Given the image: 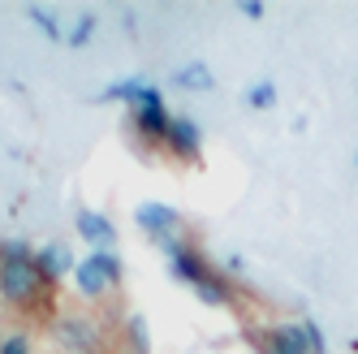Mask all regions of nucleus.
I'll return each instance as SVG.
<instances>
[{"label": "nucleus", "mask_w": 358, "mask_h": 354, "mask_svg": "<svg viewBox=\"0 0 358 354\" xmlns=\"http://www.w3.org/2000/svg\"><path fill=\"white\" fill-rule=\"evenodd\" d=\"M57 337L73 350V354H95L99 350V333H95V324L87 316H69L57 324Z\"/></svg>", "instance_id": "423d86ee"}, {"label": "nucleus", "mask_w": 358, "mask_h": 354, "mask_svg": "<svg viewBox=\"0 0 358 354\" xmlns=\"http://www.w3.org/2000/svg\"><path fill=\"white\" fill-rule=\"evenodd\" d=\"M302 333H306V346H311V354H328V341H324V333H320L315 320H302Z\"/></svg>", "instance_id": "2eb2a0df"}, {"label": "nucleus", "mask_w": 358, "mask_h": 354, "mask_svg": "<svg viewBox=\"0 0 358 354\" xmlns=\"http://www.w3.org/2000/svg\"><path fill=\"white\" fill-rule=\"evenodd\" d=\"M272 99H276V87H272V83H259V87L246 91V104H250V108H268Z\"/></svg>", "instance_id": "4468645a"}, {"label": "nucleus", "mask_w": 358, "mask_h": 354, "mask_svg": "<svg viewBox=\"0 0 358 354\" xmlns=\"http://www.w3.org/2000/svg\"><path fill=\"white\" fill-rule=\"evenodd\" d=\"M216 83V73L208 69V61H190V65H182L173 73V87L177 91H208Z\"/></svg>", "instance_id": "1a4fd4ad"}, {"label": "nucleus", "mask_w": 358, "mask_h": 354, "mask_svg": "<svg viewBox=\"0 0 358 354\" xmlns=\"http://www.w3.org/2000/svg\"><path fill=\"white\" fill-rule=\"evenodd\" d=\"M169 113H164V104H160V91H151L143 104H134V125L147 134V143H164L169 139Z\"/></svg>", "instance_id": "20e7f679"}, {"label": "nucleus", "mask_w": 358, "mask_h": 354, "mask_svg": "<svg viewBox=\"0 0 358 354\" xmlns=\"http://www.w3.org/2000/svg\"><path fill=\"white\" fill-rule=\"evenodd\" d=\"M91 31H95V13H83V17H78V27L69 31V48H87Z\"/></svg>", "instance_id": "ddd939ff"}, {"label": "nucleus", "mask_w": 358, "mask_h": 354, "mask_svg": "<svg viewBox=\"0 0 358 354\" xmlns=\"http://www.w3.org/2000/svg\"><path fill=\"white\" fill-rule=\"evenodd\" d=\"M0 354H35V346L27 333H5L0 337Z\"/></svg>", "instance_id": "f8f14e48"}, {"label": "nucleus", "mask_w": 358, "mask_h": 354, "mask_svg": "<svg viewBox=\"0 0 358 354\" xmlns=\"http://www.w3.org/2000/svg\"><path fill=\"white\" fill-rule=\"evenodd\" d=\"M134 220H138V229L156 242V246H173V242H182L177 234H182V212L169 208V204H138L134 208Z\"/></svg>", "instance_id": "7ed1b4c3"}, {"label": "nucleus", "mask_w": 358, "mask_h": 354, "mask_svg": "<svg viewBox=\"0 0 358 354\" xmlns=\"http://www.w3.org/2000/svg\"><path fill=\"white\" fill-rule=\"evenodd\" d=\"M169 151H177V156H186V160H199V147H203V134H199V125L190 117H173L169 121Z\"/></svg>", "instance_id": "6e6552de"}, {"label": "nucleus", "mask_w": 358, "mask_h": 354, "mask_svg": "<svg viewBox=\"0 0 358 354\" xmlns=\"http://www.w3.org/2000/svg\"><path fill=\"white\" fill-rule=\"evenodd\" d=\"M78 238H87L95 250H113L117 246V229H113V220H104L99 212H87V208H78Z\"/></svg>", "instance_id": "0eeeda50"}, {"label": "nucleus", "mask_w": 358, "mask_h": 354, "mask_svg": "<svg viewBox=\"0 0 358 354\" xmlns=\"http://www.w3.org/2000/svg\"><path fill=\"white\" fill-rule=\"evenodd\" d=\"M52 290L43 281V272L35 268V255L22 242H13L5 255H0V298L9 307H35V302Z\"/></svg>", "instance_id": "f257e3e1"}, {"label": "nucleus", "mask_w": 358, "mask_h": 354, "mask_svg": "<svg viewBox=\"0 0 358 354\" xmlns=\"http://www.w3.org/2000/svg\"><path fill=\"white\" fill-rule=\"evenodd\" d=\"M35 268L43 272V281L52 285L61 272L73 268V260H69V250H65V246H43V250H35Z\"/></svg>", "instance_id": "9d476101"}, {"label": "nucleus", "mask_w": 358, "mask_h": 354, "mask_svg": "<svg viewBox=\"0 0 358 354\" xmlns=\"http://www.w3.org/2000/svg\"><path fill=\"white\" fill-rule=\"evenodd\" d=\"M73 281H78V294L83 298H104L113 290V281H108V272H104V264H99L95 250L73 264Z\"/></svg>", "instance_id": "39448f33"}, {"label": "nucleus", "mask_w": 358, "mask_h": 354, "mask_svg": "<svg viewBox=\"0 0 358 354\" xmlns=\"http://www.w3.org/2000/svg\"><path fill=\"white\" fill-rule=\"evenodd\" d=\"M246 17H264V5H259V0H242V5H238Z\"/></svg>", "instance_id": "f3484780"}, {"label": "nucleus", "mask_w": 358, "mask_h": 354, "mask_svg": "<svg viewBox=\"0 0 358 354\" xmlns=\"http://www.w3.org/2000/svg\"><path fill=\"white\" fill-rule=\"evenodd\" d=\"M169 268H173L177 281L194 285V294H199L203 302H212V307H224V302L234 298V294H229V285H224V276L212 272V264L203 260L194 246H186V242H173V246H169Z\"/></svg>", "instance_id": "f03ea898"}, {"label": "nucleus", "mask_w": 358, "mask_h": 354, "mask_svg": "<svg viewBox=\"0 0 358 354\" xmlns=\"http://www.w3.org/2000/svg\"><path fill=\"white\" fill-rule=\"evenodd\" d=\"M31 22H35V27H43L52 39H61V22H57L52 13H48V9H31Z\"/></svg>", "instance_id": "dca6fc26"}, {"label": "nucleus", "mask_w": 358, "mask_h": 354, "mask_svg": "<svg viewBox=\"0 0 358 354\" xmlns=\"http://www.w3.org/2000/svg\"><path fill=\"white\" fill-rule=\"evenodd\" d=\"M125 333H130V350H134V354H151V337H147V320H143V316H130V320H125Z\"/></svg>", "instance_id": "9b49d317"}]
</instances>
